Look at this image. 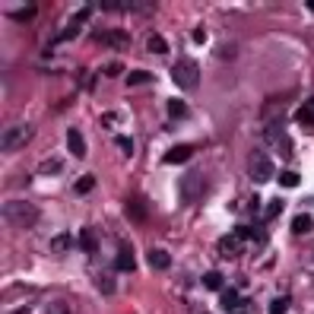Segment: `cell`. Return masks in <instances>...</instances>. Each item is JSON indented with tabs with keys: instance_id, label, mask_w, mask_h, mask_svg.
Masks as SVG:
<instances>
[{
	"instance_id": "1",
	"label": "cell",
	"mask_w": 314,
	"mask_h": 314,
	"mask_svg": "<svg viewBox=\"0 0 314 314\" xmlns=\"http://www.w3.org/2000/svg\"><path fill=\"white\" fill-rule=\"evenodd\" d=\"M39 216H42L39 207L29 200H7L4 203V223L13 229H29V226L39 223Z\"/></svg>"
},
{
	"instance_id": "2",
	"label": "cell",
	"mask_w": 314,
	"mask_h": 314,
	"mask_svg": "<svg viewBox=\"0 0 314 314\" xmlns=\"http://www.w3.org/2000/svg\"><path fill=\"white\" fill-rule=\"evenodd\" d=\"M264 140H267L283 159L292 156V143H289V137H286V118H283V115H273V118L264 124Z\"/></svg>"
},
{
	"instance_id": "3",
	"label": "cell",
	"mask_w": 314,
	"mask_h": 314,
	"mask_svg": "<svg viewBox=\"0 0 314 314\" xmlns=\"http://www.w3.org/2000/svg\"><path fill=\"white\" fill-rule=\"evenodd\" d=\"M273 175H276V169H273V159H270L267 153H261V150L248 153V178H251V181L264 184V181H270Z\"/></svg>"
},
{
	"instance_id": "4",
	"label": "cell",
	"mask_w": 314,
	"mask_h": 314,
	"mask_svg": "<svg viewBox=\"0 0 314 314\" xmlns=\"http://www.w3.org/2000/svg\"><path fill=\"white\" fill-rule=\"evenodd\" d=\"M172 80L181 86V89H197L200 86V70L194 61H181L172 67Z\"/></svg>"
},
{
	"instance_id": "5",
	"label": "cell",
	"mask_w": 314,
	"mask_h": 314,
	"mask_svg": "<svg viewBox=\"0 0 314 314\" xmlns=\"http://www.w3.org/2000/svg\"><path fill=\"white\" fill-rule=\"evenodd\" d=\"M26 137H29L26 127H7V131H4V153L20 150V146L26 143Z\"/></svg>"
},
{
	"instance_id": "6",
	"label": "cell",
	"mask_w": 314,
	"mask_h": 314,
	"mask_svg": "<svg viewBox=\"0 0 314 314\" xmlns=\"http://www.w3.org/2000/svg\"><path fill=\"white\" fill-rule=\"evenodd\" d=\"M191 156H194L191 146H172L165 153V165H184V162H191Z\"/></svg>"
},
{
	"instance_id": "7",
	"label": "cell",
	"mask_w": 314,
	"mask_h": 314,
	"mask_svg": "<svg viewBox=\"0 0 314 314\" xmlns=\"http://www.w3.org/2000/svg\"><path fill=\"white\" fill-rule=\"evenodd\" d=\"M92 280H96V286H99L102 295H115V276H112V273H105V270H92Z\"/></svg>"
},
{
	"instance_id": "8",
	"label": "cell",
	"mask_w": 314,
	"mask_h": 314,
	"mask_svg": "<svg viewBox=\"0 0 314 314\" xmlns=\"http://www.w3.org/2000/svg\"><path fill=\"white\" fill-rule=\"evenodd\" d=\"M219 254H223V257H238V254H242V242H238V235L219 238Z\"/></svg>"
},
{
	"instance_id": "9",
	"label": "cell",
	"mask_w": 314,
	"mask_h": 314,
	"mask_svg": "<svg viewBox=\"0 0 314 314\" xmlns=\"http://www.w3.org/2000/svg\"><path fill=\"white\" fill-rule=\"evenodd\" d=\"M67 146H70V153L77 156V159H83V156H86V143H83V134H80V131H73V127L67 131Z\"/></svg>"
},
{
	"instance_id": "10",
	"label": "cell",
	"mask_w": 314,
	"mask_h": 314,
	"mask_svg": "<svg viewBox=\"0 0 314 314\" xmlns=\"http://www.w3.org/2000/svg\"><path fill=\"white\" fill-rule=\"evenodd\" d=\"M80 248L89 251V254L99 251V242H96V232H92V229H83V232H80Z\"/></svg>"
},
{
	"instance_id": "11",
	"label": "cell",
	"mask_w": 314,
	"mask_h": 314,
	"mask_svg": "<svg viewBox=\"0 0 314 314\" xmlns=\"http://www.w3.org/2000/svg\"><path fill=\"white\" fill-rule=\"evenodd\" d=\"M102 42L105 45H115V48H127V32H102Z\"/></svg>"
},
{
	"instance_id": "12",
	"label": "cell",
	"mask_w": 314,
	"mask_h": 314,
	"mask_svg": "<svg viewBox=\"0 0 314 314\" xmlns=\"http://www.w3.org/2000/svg\"><path fill=\"white\" fill-rule=\"evenodd\" d=\"M115 267H118V270H124V273H131V270L137 267V261H134V254H131V248H124V251L118 254V261H115Z\"/></svg>"
},
{
	"instance_id": "13",
	"label": "cell",
	"mask_w": 314,
	"mask_h": 314,
	"mask_svg": "<svg viewBox=\"0 0 314 314\" xmlns=\"http://www.w3.org/2000/svg\"><path fill=\"white\" fill-rule=\"evenodd\" d=\"M311 229H314V219H311V216H295V219H292V232H295V235H305V232H311Z\"/></svg>"
},
{
	"instance_id": "14",
	"label": "cell",
	"mask_w": 314,
	"mask_h": 314,
	"mask_svg": "<svg viewBox=\"0 0 314 314\" xmlns=\"http://www.w3.org/2000/svg\"><path fill=\"white\" fill-rule=\"evenodd\" d=\"M150 264L156 270H165V267L172 264V257H169V251H150Z\"/></svg>"
},
{
	"instance_id": "15",
	"label": "cell",
	"mask_w": 314,
	"mask_h": 314,
	"mask_svg": "<svg viewBox=\"0 0 314 314\" xmlns=\"http://www.w3.org/2000/svg\"><path fill=\"white\" fill-rule=\"evenodd\" d=\"M35 10H39L35 4H23V7H13V10H10L7 16H10V20H29V16H32Z\"/></svg>"
},
{
	"instance_id": "16",
	"label": "cell",
	"mask_w": 314,
	"mask_h": 314,
	"mask_svg": "<svg viewBox=\"0 0 314 314\" xmlns=\"http://www.w3.org/2000/svg\"><path fill=\"white\" fill-rule=\"evenodd\" d=\"M143 83H153V73H146V70L127 73V86H143Z\"/></svg>"
},
{
	"instance_id": "17",
	"label": "cell",
	"mask_w": 314,
	"mask_h": 314,
	"mask_svg": "<svg viewBox=\"0 0 314 314\" xmlns=\"http://www.w3.org/2000/svg\"><path fill=\"white\" fill-rule=\"evenodd\" d=\"M203 286L207 289H223V273H216V270H210V273H203Z\"/></svg>"
},
{
	"instance_id": "18",
	"label": "cell",
	"mask_w": 314,
	"mask_h": 314,
	"mask_svg": "<svg viewBox=\"0 0 314 314\" xmlns=\"http://www.w3.org/2000/svg\"><path fill=\"white\" fill-rule=\"evenodd\" d=\"M146 48H150L153 54H165V51H169V42H165L162 35H150V42H146Z\"/></svg>"
},
{
	"instance_id": "19",
	"label": "cell",
	"mask_w": 314,
	"mask_h": 314,
	"mask_svg": "<svg viewBox=\"0 0 314 314\" xmlns=\"http://www.w3.org/2000/svg\"><path fill=\"white\" fill-rule=\"evenodd\" d=\"M238 305H242V295H238V292H232V289L223 292V308H226V311H235Z\"/></svg>"
},
{
	"instance_id": "20",
	"label": "cell",
	"mask_w": 314,
	"mask_h": 314,
	"mask_svg": "<svg viewBox=\"0 0 314 314\" xmlns=\"http://www.w3.org/2000/svg\"><path fill=\"white\" fill-rule=\"evenodd\" d=\"M169 115L172 118H184L188 115V105H184L181 99H169Z\"/></svg>"
},
{
	"instance_id": "21",
	"label": "cell",
	"mask_w": 314,
	"mask_h": 314,
	"mask_svg": "<svg viewBox=\"0 0 314 314\" xmlns=\"http://www.w3.org/2000/svg\"><path fill=\"white\" fill-rule=\"evenodd\" d=\"M92 188H96V178H92V175H83V178L77 181V194H89Z\"/></svg>"
},
{
	"instance_id": "22",
	"label": "cell",
	"mask_w": 314,
	"mask_h": 314,
	"mask_svg": "<svg viewBox=\"0 0 314 314\" xmlns=\"http://www.w3.org/2000/svg\"><path fill=\"white\" fill-rule=\"evenodd\" d=\"M127 207H131V219H134V223H143V219H146V207H143V203L137 207V200H131Z\"/></svg>"
},
{
	"instance_id": "23",
	"label": "cell",
	"mask_w": 314,
	"mask_h": 314,
	"mask_svg": "<svg viewBox=\"0 0 314 314\" xmlns=\"http://www.w3.org/2000/svg\"><path fill=\"white\" fill-rule=\"evenodd\" d=\"M280 213H283V200H270V203H267V213H264V216H267V219H276Z\"/></svg>"
},
{
	"instance_id": "24",
	"label": "cell",
	"mask_w": 314,
	"mask_h": 314,
	"mask_svg": "<svg viewBox=\"0 0 314 314\" xmlns=\"http://www.w3.org/2000/svg\"><path fill=\"white\" fill-rule=\"evenodd\" d=\"M45 314H70V308H67V302H61V299H58V302H51V305H48V311H45Z\"/></svg>"
},
{
	"instance_id": "25",
	"label": "cell",
	"mask_w": 314,
	"mask_h": 314,
	"mask_svg": "<svg viewBox=\"0 0 314 314\" xmlns=\"http://www.w3.org/2000/svg\"><path fill=\"white\" fill-rule=\"evenodd\" d=\"M280 184H283V188H295V184H299V175H295V172H283Z\"/></svg>"
},
{
	"instance_id": "26",
	"label": "cell",
	"mask_w": 314,
	"mask_h": 314,
	"mask_svg": "<svg viewBox=\"0 0 314 314\" xmlns=\"http://www.w3.org/2000/svg\"><path fill=\"white\" fill-rule=\"evenodd\" d=\"M118 146H121L124 156H134V140L131 137H118Z\"/></svg>"
},
{
	"instance_id": "27",
	"label": "cell",
	"mask_w": 314,
	"mask_h": 314,
	"mask_svg": "<svg viewBox=\"0 0 314 314\" xmlns=\"http://www.w3.org/2000/svg\"><path fill=\"white\" fill-rule=\"evenodd\" d=\"M299 118H302V121H311V118H314V99H308V102L302 105V112H299Z\"/></svg>"
},
{
	"instance_id": "28",
	"label": "cell",
	"mask_w": 314,
	"mask_h": 314,
	"mask_svg": "<svg viewBox=\"0 0 314 314\" xmlns=\"http://www.w3.org/2000/svg\"><path fill=\"white\" fill-rule=\"evenodd\" d=\"M51 248H54V251H67V248H70V235H67V232H64V235H58Z\"/></svg>"
},
{
	"instance_id": "29",
	"label": "cell",
	"mask_w": 314,
	"mask_h": 314,
	"mask_svg": "<svg viewBox=\"0 0 314 314\" xmlns=\"http://www.w3.org/2000/svg\"><path fill=\"white\" fill-rule=\"evenodd\" d=\"M289 311V302L286 299H276L273 305H270V314H286Z\"/></svg>"
},
{
	"instance_id": "30",
	"label": "cell",
	"mask_w": 314,
	"mask_h": 314,
	"mask_svg": "<svg viewBox=\"0 0 314 314\" xmlns=\"http://www.w3.org/2000/svg\"><path fill=\"white\" fill-rule=\"evenodd\" d=\"M124 73V64H108L105 67V77H121Z\"/></svg>"
},
{
	"instance_id": "31",
	"label": "cell",
	"mask_w": 314,
	"mask_h": 314,
	"mask_svg": "<svg viewBox=\"0 0 314 314\" xmlns=\"http://www.w3.org/2000/svg\"><path fill=\"white\" fill-rule=\"evenodd\" d=\"M194 42H200V45H203V42H207V32L197 29V32H194Z\"/></svg>"
},
{
	"instance_id": "32",
	"label": "cell",
	"mask_w": 314,
	"mask_h": 314,
	"mask_svg": "<svg viewBox=\"0 0 314 314\" xmlns=\"http://www.w3.org/2000/svg\"><path fill=\"white\" fill-rule=\"evenodd\" d=\"M102 124H105V127H112V124H115V112H108V115L102 118Z\"/></svg>"
},
{
	"instance_id": "33",
	"label": "cell",
	"mask_w": 314,
	"mask_h": 314,
	"mask_svg": "<svg viewBox=\"0 0 314 314\" xmlns=\"http://www.w3.org/2000/svg\"><path fill=\"white\" fill-rule=\"evenodd\" d=\"M16 314H26V308H20V311H16Z\"/></svg>"
}]
</instances>
